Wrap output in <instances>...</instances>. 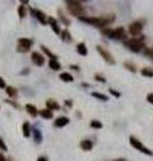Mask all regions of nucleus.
Segmentation results:
<instances>
[{"label": "nucleus", "instance_id": "obj_1", "mask_svg": "<svg viewBox=\"0 0 153 161\" xmlns=\"http://www.w3.org/2000/svg\"><path fill=\"white\" fill-rule=\"evenodd\" d=\"M81 20L86 22V23H90V24H94V26H97V27H105L114 20V16H110V18H106V16H98V18H81Z\"/></svg>", "mask_w": 153, "mask_h": 161}, {"label": "nucleus", "instance_id": "obj_2", "mask_svg": "<svg viewBox=\"0 0 153 161\" xmlns=\"http://www.w3.org/2000/svg\"><path fill=\"white\" fill-rule=\"evenodd\" d=\"M67 9L70 11V14H73L74 16H78L79 19L85 18V8L79 1H67Z\"/></svg>", "mask_w": 153, "mask_h": 161}, {"label": "nucleus", "instance_id": "obj_3", "mask_svg": "<svg viewBox=\"0 0 153 161\" xmlns=\"http://www.w3.org/2000/svg\"><path fill=\"white\" fill-rule=\"evenodd\" d=\"M102 32L112 39H125L126 38V32H125V28H122V27H118V28H116V30L104 28Z\"/></svg>", "mask_w": 153, "mask_h": 161}, {"label": "nucleus", "instance_id": "obj_4", "mask_svg": "<svg viewBox=\"0 0 153 161\" xmlns=\"http://www.w3.org/2000/svg\"><path fill=\"white\" fill-rule=\"evenodd\" d=\"M144 38L145 36H140V38H133L125 40V44L129 47L132 51H140L141 48H144Z\"/></svg>", "mask_w": 153, "mask_h": 161}, {"label": "nucleus", "instance_id": "obj_5", "mask_svg": "<svg viewBox=\"0 0 153 161\" xmlns=\"http://www.w3.org/2000/svg\"><path fill=\"white\" fill-rule=\"evenodd\" d=\"M130 144H132V147L133 148H136V149H138L140 152H142V153H145V155H148V156H153V152L150 149H148L146 147H144L141 142H140L138 140H137L136 137H130Z\"/></svg>", "mask_w": 153, "mask_h": 161}, {"label": "nucleus", "instance_id": "obj_6", "mask_svg": "<svg viewBox=\"0 0 153 161\" xmlns=\"http://www.w3.org/2000/svg\"><path fill=\"white\" fill-rule=\"evenodd\" d=\"M17 44H19V48H17V50L20 51V53H26V51L30 50V47H31V44H32V40L31 39L20 38L17 40Z\"/></svg>", "mask_w": 153, "mask_h": 161}, {"label": "nucleus", "instance_id": "obj_7", "mask_svg": "<svg viewBox=\"0 0 153 161\" xmlns=\"http://www.w3.org/2000/svg\"><path fill=\"white\" fill-rule=\"evenodd\" d=\"M97 50H98V53L101 54V56H102V58H104L105 61H106L109 64H114V63H116V61L113 59L112 54H110V53H107V51L105 50V48H104V47H102V46H98V47H97Z\"/></svg>", "mask_w": 153, "mask_h": 161}, {"label": "nucleus", "instance_id": "obj_8", "mask_svg": "<svg viewBox=\"0 0 153 161\" xmlns=\"http://www.w3.org/2000/svg\"><path fill=\"white\" fill-rule=\"evenodd\" d=\"M141 31H142V23L141 22H133V23L129 26V32L133 36L141 34Z\"/></svg>", "mask_w": 153, "mask_h": 161}, {"label": "nucleus", "instance_id": "obj_9", "mask_svg": "<svg viewBox=\"0 0 153 161\" xmlns=\"http://www.w3.org/2000/svg\"><path fill=\"white\" fill-rule=\"evenodd\" d=\"M31 59H32V62H34L36 66H43V64H44L43 55H42V54H39V53H32Z\"/></svg>", "mask_w": 153, "mask_h": 161}, {"label": "nucleus", "instance_id": "obj_10", "mask_svg": "<svg viewBox=\"0 0 153 161\" xmlns=\"http://www.w3.org/2000/svg\"><path fill=\"white\" fill-rule=\"evenodd\" d=\"M32 14H35V18L41 22L42 24H47V23H49V19L46 18V15H44L42 11H39V9H32Z\"/></svg>", "mask_w": 153, "mask_h": 161}, {"label": "nucleus", "instance_id": "obj_11", "mask_svg": "<svg viewBox=\"0 0 153 161\" xmlns=\"http://www.w3.org/2000/svg\"><path fill=\"white\" fill-rule=\"evenodd\" d=\"M49 23H50V26H51V28L54 30L55 34H58V35H61L62 32H61V28H59L58 23H57V20H55L54 18H49Z\"/></svg>", "mask_w": 153, "mask_h": 161}, {"label": "nucleus", "instance_id": "obj_12", "mask_svg": "<svg viewBox=\"0 0 153 161\" xmlns=\"http://www.w3.org/2000/svg\"><path fill=\"white\" fill-rule=\"evenodd\" d=\"M67 123H69V118H67V117H59V118L55 120L54 125L57 126V128H62V126H66Z\"/></svg>", "mask_w": 153, "mask_h": 161}, {"label": "nucleus", "instance_id": "obj_13", "mask_svg": "<svg viewBox=\"0 0 153 161\" xmlns=\"http://www.w3.org/2000/svg\"><path fill=\"white\" fill-rule=\"evenodd\" d=\"M46 106H47V109H49V110H51V111L52 110H58V109H59V105L55 102L54 100H49V101H47Z\"/></svg>", "mask_w": 153, "mask_h": 161}, {"label": "nucleus", "instance_id": "obj_14", "mask_svg": "<svg viewBox=\"0 0 153 161\" xmlns=\"http://www.w3.org/2000/svg\"><path fill=\"white\" fill-rule=\"evenodd\" d=\"M26 110L30 113V116H31V117H36L38 113H39V111H38V109L35 108L34 105H27L26 106Z\"/></svg>", "mask_w": 153, "mask_h": 161}, {"label": "nucleus", "instance_id": "obj_15", "mask_svg": "<svg viewBox=\"0 0 153 161\" xmlns=\"http://www.w3.org/2000/svg\"><path fill=\"white\" fill-rule=\"evenodd\" d=\"M81 148L83 150H90L93 148V142L90 140H83L81 141Z\"/></svg>", "mask_w": 153, "mask_h": 161}, {"label": "nucleus", "instance_id": "obj_16", "mask_svg": "<svg viewBox=\"0 0 153 161\" xmlns=\"http://www.w3.org/2000/svg\"><path fill=\"white\" fill-rule=\"evenodd\" d=\"M49 66H50V69H52V70H59V69H61V63H59L57 59H50Z\"/></svg>", "mask_w": 153, "mask_h": 161}, {"label": "nucleus", "instance_id": "obj_17", "mask_svg": "<svg viewBox=\"0 0 153 161\" xmlns=\"http://www.w3.org/2000/svg\"><path fill=\"white\" fill-rule=\"evenodd\" d=\"M77 51H78V54H81V55H87L86 44H85V43H79L78 46H77Z\"/></svg>", "mask_w": 153, "mask_h": 161}, {"label": "nucleus", "instance_id": "obj_18", "mask_svg": "<svg viewBox=\"0 0 153 161\" xmlns=\"http://www.w3.org/2000/svg\"><path fill=\"white\" fill-rule=\"evenodd\" d=\"M39 114H41L42 117L44 118V120H51V118H52V111H51V110H49V109L39 111Z\"/></svg>", "mask_w": 153, "mask_h": 161}, {"label": "nucleus", "instance_id": "obj_19", "mask_svg": "<svg viewBox=\"0 0 153 161\" xmlns=\"http://www.w3.org/2000/svg\"><path fill=\"white\" fill-rule=\"evenodd\" d=\"M61 79L63 81V82H73V81H74L73 75L71 74H69V73H62L61 74Z\"/></svg>", "mask_w": 153, "mask_h": 161}, {"label": "nucleus", "instance_id": "obj_20", "mask_svg": "<svg viewBox=\"0 0 153 161\" xmlns=\"http://www.w3.org/2000/svg\"><path fill=\"white\" fill-rule=\"evenodd\" d=\"M23 136H24V137H28V136H31V130H30V123L28 122H24L23 123Z\"/></svg>", "mask_w": 153, "mask_h": 161}, {"label": "nucleus", "instance_id": "obj_21", "mask_svg": "<svg viewBox=\"0 0 153 161\" xmlns=\"http://www.w3.org/2000/svg\"><path fill=\"white\" fill-rule=\"evenodd\" d=\"M6 91H7V94H8L9 97H16V89L15 87H12V86H7V89H6Z\"/></svg>", "mask_w": 153, "mask_h": 161}, {"label": "nucleus", "instance_id": "obj_22", "mask_svg": "<svg viewBox=\"0 0 153 161\" xmlns=\"http://www.w3.org/2000/svg\"><path fill=\"white\" fill-rule=\"evenodd\" d=\"M141 74L144 77H149V78H152L153 77V70L152 69H144V70L141 71Z\"/></svg>", "mask_w": 153, "mask_h": 161}, {"label": "nucleus", "instance_id": "obj_23", "mask_svg": "<svg viewBox=\"0 0 153 161\" xmlns=\"http://www.w3.org/2000/svg\"><path fill=\"white\" fill-rule=\"evenodd\" d=\"M90 126H91V128H95V129H101L102 128V123L99 122V121L93 120L91 122H90Z\"/></svg>", "mask_w": 153, "mask_h": 161}, {"label": "nucleus", "instance_id": "obj_24", "mask_svg": "<svg viewBox=\"0 0 153 161\" xmlns=\"http://www.w3.org/2000/svg\"><path fill=\"white\" fill-rule=\"evenodd\" d=\"M34 134H35V142H41V141H42V134H41V132H39L38 129H35V130H34Z\"/></svg>", "mask_w": 153, "mask_h": 161}, {"label": "nucleus", "instance_id": "obj_25", "mask_svg": "<svg viewBox=\"0 0 153 161\" xmlns=\"http://www.w3.org/2000/svg\"><path fill=\"white\" fill-rule=\"evenodd\" d=\"M93 97H95V98H98V100L101 101H107V97L104 95V94H98V93H91Z\"/></svg>", "mask_w": 153, "mask_h": 161}, {"label": "nucleus", "instance_id": "obj_26", "mask_svg": "<svg viewBox=\"0 0 153 161\" xmlns=\"http://www.w3.org/2000/svg\"><path fill=\"white\" fill-rule=\"evenodd\" d=\"M42 50H43V51H44V53H46V54H47V55H49V56H50V58H51V59H57V58H55V55H54V54H52V53H51V51H50V50H49V48H47V47L42 46Z\"/></svg>", "mask_w": 153, "mask_h": 161}, {"label": "nucleus", "instance_id": "obj_27", "mask_svg": "<svg viewBox=\"0 0 153 161\" xmlns=\"http://www.w3.org/2000/svg\"><path fill=\"white\" fill-rule=\"evenodd\" d=\"M17 11H19V16H20V18H24V16H26V7L24 6H20Z\"/></svg>", "mask_w": 153, "mask_h": 161}, {"label": "nucleus", "instance_id": "obj_28", "mask_svg": "<svg viewBox=\"0 0 153 161\" xmlns=\"http://www.w3.org/2000/svg\"><path fill=\"white\" fill-rule=\"evenodd\" d=\"M58 14H59V16H61V20H62V22H63V23H65V24H66V26H69V24H70V22H69V20H67V19H66V18H65V15H63V14H62V12H61V11H59V12H58Z\"/></svg>", "mask_w": 153, "mask_h": 161}, {"label": "nucleus", "instance_id": "obj_29", "mask_svg": "<svg viewBox=\"0 0 153 161\" xmlns=\"http://www.w3.org/2000/svg\"><path fill=\"white\" fill-rule=\"evenodd\" d=\"M62 36H63L65 40H71V36H70L69 31H63V32H62Z\"/></svg>", "mask_w": 153, "mask_h": 161}, {"label": "nucleus", "instance_id": "obj_30", "mask_svg": "<svg viewBox=\"0 0 153 161\" xmlns=\"http://www.w3.org/2000/svg\"><path fill=\"white\" fill-rule=\"evenodd\" d=\"M0 89H7V86H6V82H4V79L0 77Z\"/></svg>", "mask_w": 153, "mask_h": 161}, {"label": "nucleus", "instance_id": "obj_31", "mask_svg": "<svg viewBox=\"0 0 153 161\" xmlns=\"http://www.w3.org/2000/svg\"><path fill=\"white\" fill-rule=\"evenodd\" d=\"M125 67L130 69V71H136V67H134L133 64H130V63H125Z\"/></svg>", "mask_w": 153, "mask_h": 161}, {"label": "nucleus", "instance_id": "obj_32", "mask_svg": "<svg viewBox=\"0 0 153 161\" xmlns=\"http://www.w3.org/2000/svg\"><path fill=\"white\" fill-rule=\"evenodd\" d=\"M95 79H97V81H98V82H106V81H105V78L104 77H101V75H95Z\"/></svg>", "mask_w": 153, "mask_h": 161}, {"label": "nucleus", "instance_id": "obj_33", "mask_svg": "<svg viewBox=\"0 0 153 161\" xmlns=\"http://www.w3.org/2000/svg\"><path fill=\"white\" fill-rule=\"evenodd\" d=\"M0 148H1L3 150H7V147L4 145V142H3V140H1V138H0Z\"/></svg>", "mask_w": 153, "mask_h": 161}, {"label": "nucleus", "instance_id": "obj_34", "mask_svg": "<svg viewBox=\"0 0 153 161\" xmlns=\"http://www.w3.org/2000/svg\"><path fill=\"white\" fill-rule=\"evenodd\" d=\"M110 94H112V95H116V97H120V93H117L116 90H113V89H110Z\"/></svg>", "mask_w": 153, "mask_h": 161}, {"label": "nucleus", "instance_id": "obj_35", "mask_svg": "<svg viewBox=\"0 0 153 161\" xmlns=\"http://www.w3.org/2000/svg\"><path fill=\"white\" fill-rule=\"evenodd\" d=\"M148 101L153 105V94H149V95H148Z\"/></svg>", "mask_w": 153, "mask_h": 161}, {"label": "nucleus", "instance_id": "obj_36", "mask_svg": "<svg viewBox=\"0 0 153 161\" xmlns=\"http://www.w3.org/2000/svg\"><path fill=\"white\" fill-rule=\"evenodd\" d=\"M0 161H6V157H4L3 153H0Z\"/></svg>", "mask_w": 153, "mask_h": 161}, {"label": "nucleus", "instance_id": "obj_37", "mask_svg": "<svg viewBox=\"0 0 153 161\" xmlns=\"http://www.w3.org/2000/svg\"><path fill=\"white\" fill-rule=\"evenodd\" d=\"M38 161H47L46 157H41V158H38Z\"/></svg>", "mask_w": 153, "mask_h": 161}, {"label": "nucleus", "instance_id": "obj_38", "mask_svg": "<svg viewBox=\"0 0 153 161\" xmlns=\"http://www.w3.org/2000/svg\"><path fill=\"white\" fill-rule=\"evenodd\" d=\"M66 105H67V106H71V105H73V103H71V102H70V101H66Z\"/></svg>", "mask_w": 153, "mask_h": 161}, {"label": "nucleus", "instance_id": "obj_39", "mask_svg": "<svg viewBox=\"0 0 153 161\" xmlns=\"http://www.w3.org/2000/svg\"><path fill=\"white\" fill-rule=\"evenodd\" d=\"M118 161H125V160H118Z\"/></svg>", "mask_w": 153, "mask_h": 161}, {"label": "nucleus", "instance_id": "obj_40", "mask_svg": "<svg viewBox=\"0 0 153 161\" xmlns=\"http://www.w3.org/2000/svg\"><path fill=\"white\" fill-rule=\"evenodd\" d=\"M117 161H118V160H117Z\"/></svg>", "mask_w": 153, "mask_h": 161}]
</instances>
